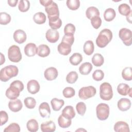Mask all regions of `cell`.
<instances>
[{"instance_id": "cell-1", "label": "cell", "mask_w": 132, "mask_h": 132, "mask_svg": "<svg viewBox=\"0 0 132 132\" xmlns=\"http://www.w3.org/2000/svg\"><path fill=\"white\" fill-rule=\"evenodd\" d=\"M112 39V31L107 28L102 30L98 34L96 39V44L100 48L105 47Z\"/></svg>"}, {"instance_id": "cell-52", "label": "cell", "mask_w": 132, "mask_h": 132, "mask_svg": "<svg viewBox=\"0 0 132 132\" xmlns=\"http://www.w3.org/2000/svg\"><path fill=\"white\" fill-rule=\"evenodd\" d=\"M18 2V0H8L7 1L8 5L11 7H15Z\"/></svg>"}, {"instance_id": "cell-29", "label": "cell", "mask_w": 132, "mask_h": 132, "mask_svg": "<svg viewBox=\"0 0 132 132\" xmlns=\"http://www.w3.org/2000/svg\"><path fill=\"white\" fill-rule=\"evenodd\" d=\"M116 13L115 10L111 8H107L104 12V18L107 22L112 21L116 17Z\"/></svg>"}, {"instance_id": "cell-15", "label": "cell", "mask_w": 132, "mask_h": 132, "mask_svg": "<svg viewBox=\"0 0 132 132\" xmlns=\"http://www.w3.org/2000/svg\"><path fill=\"white\" fill-rule=\"evenodd\" d=\"M117 106L120 110L122 111H125L130 108L131 102L128 98H122L118 101Z\"/></svg>"}, {"instance_id": "cell-20", "label": "cell", "mask_w": 132, "mask_h": 132, "mask_svg": "<svg viewBox=\"0 0 132 132\" xmlns=\"http://www.w3.org/2000/svg\"><path fill=\"white\" fill-rule=\"evenodd\" d=\"M41 130L43 132H53L56 130V125L52 121L42 123L41 124Z\"/></svg>"}, {"instance_id": "cell-7", "label": "cell", "mask_w": 132, "mask_h": 132, "mask_svg": "<svg viewBox=\"0 0 132 132\" xmlns=\"http://www.w3.org/2000/svg\"><path fill=\"white\" fill-rule=\"evenodd\" d=\"M96 93V89L92 86L80 88L78 92V96L81 100H87L94 96Z\"/></svg>"}, {"instance_id": "cell-11", "label": "cell", "mask_w": 132, "mask_h": 132, "mask_svg": "<svg viewBox=\"0 0 132 132\" xmlns=\"http://www.w3.org/2000/svg\"><path fill=\"white\" fill-rule=\"evenodd\" d=\"M58 75V70L54 67H50L47 68L44 72V76L47 80H53L55 79Z\"/></svg>"}, {"instance_id": "cell-49", "label": "cell", "mask_w": 132, "mask_h": 132, "mask_svg": "<svg viewBox=\"0 0 132 132\" xmlns=\"http://www.w3.org/2000/svg\"><path fill=\"white\" fill-rule=\"evenodd\" d=\"M0 118H1V124L0 125L2 126L5 124L8 120V116L7 113L3 110L1 111L0 112Z\"/></svg>"}, {"instance_id": "cell-17", "label": "cell", "mask_w": 132, "mask_h": 132, "mask_svg": "<svg viewBox=\"0 0 132 132\" xmlns=\"http://www.w3.org/2000/svg\"><path fill=\"white\" fill-rule=\"evenodd\" d=\"M8 107L9 109L14 112H16L21 110L23 107L21 101L19 99L11 100L9 102Z\"/></svg>"}, {"instance_id": "cell-12", "label": "cell", "mask_w": 132, "mask_h": 132, "mask_svg": "<svg viewBox=\"0 0 132 132\" xmlns=\"http://www.w3.org/2000/svg\"><path fill=\"white\" fill-rule=\"evenodd\" d=\"M13 39L15 42L19 44H22L26 41L27 36L24 30L22 29H18L13 33Z\"/></svg>"}, {"instance_id": "cell-30", "label": "cell", "mask_w": 132, "mask_h": 132, "mask_svg": "<svg viewBox=\"0 0 132 132\" xmlns=\"http://www.w3.org/2000/svg\"><path fill=\"white\" fill-rule=\"evenodd\" d=\"M51 105L54 111H59L64 104L63 100H59L57 98H53L51 101Z\"/></svg>"}, {"instance_id": "cell-54", "label": "cell", "mask_w": 132, "mask_h": 132, "mask_svg": "<svg viewBox=\"0 0 132 132\" xmlns=\"http://www.w3.org/2000/svg\"><path fill=\"white\" fill-rule=\"evenodd\" d=\"M1 65H2L5 61V58L3 54L1 53Z\"/></svg>"}, {"instance_id": "cell-2", "label": "cell", "mask_w": 132, "mask_h": 132, "mask_svg": "<svg viewBox=\"0 0 132 132\" xmlns=\"http://www.w3.org/2000/svg\"><path fill=\"white\" fill-rule=\"evenodd\" d=\"M19 69L14 65H9L2 68L0 71V79L1 81L6 82L12 77L18 75Z\"/></svg>"}, {"instance_id": "cell-5", "label": "cell", "mask_w": 132, "mask_h": 132, "mask_svg": "<svg viewBox=\"0 0 132 132\" xmlns=\"http://www.w3.org/2000/svg\"><path fill=\"white\" fill-rule=\"evenodd\" d=\"M8 57L12 62H19L22 59V57L19 47L15 45L10 46L8 50Z\"/></svg>"}, {"instance_id": "cell-31", "label": "cell", "mask_w": 132, "mask_h": 132, "mask_svg": "<svg viewBox=\"0 0 132 132\" xmlns=\"http://www.w3.org/2000/svg\"><path fill=\"white\" fill-rule=\"evenodd\" d=\"M104 62L103 56L99 53L95 54L92 58V62L95 67L102 66Z\"/></svg>"}, {"instance_id": "cell-39", "label": "cell", "mask_w": 132, "mask_h": 132, "mask_svg": "<svg viewBox=\"0 0 132 132\" xmlns=\"http://www.w3.org/2000/svg\"><path fill=\"white\" fill-rule=\"evenodd\" d=\"M66 4L67 7L72 10H76L80 6V1L79 0H68Z\"/></svg>"}, {"instance_id": "cell-9", "label": "cell", "mask_w": 132, "mask_h": 132, "mask_svg": "<svg viewBox=\"0 0 132 132\" xmlns=\"http://www.w3.org/2000/svg\"><path fill=\"white\" fill-rule=\"evenodd\" d=\"M21 91L16 87L10 85V87L6 91V96L10 100L16 99L20 95Z\"/></svg>"}, {"instance_id": "cell-51", "label": "cell", "mask_w": 132, "mask_h": 132, "mask_svg": "<svg viewBox=\"0 0 132 132\" xmlns=\"http://www.w3.org/2000/svg\"><path fill=\"white\" fill-rule=\"evenodd\" d=\"M53 1H52V0H44V1H43V0H40V4L42 5V6H44L45 7H47V6H48L50 4H51L52 2H53Z\"/></svg>"}, {"instance_id": "cell-4", "label": "cell", "mask_w": 132, "mask_h": 132, "mask_svg": "<svg viewBox=\"0 0 132 132\" xmlns=\"http://www.w3.org/2000/svg\"><path fill=\"white\" fill-rule=\"evenodd\" d=\"M45 11L47 14L49 21H54L59 18V11L57 4L53 2L47 7H45Z\"/></svg>"}, {"instance_id": "cell-37", "label": "cell", "mask_w": 132, "mask_h": 132, "mask_svg": "<svg viewBox=\"0 0 132 132\" xmlns=\"http://www.w3.org/2000/svg\"><path fill=\"white\" fill-rule=\"evenodd\" d=\"M24 103L26 108L28 109H33L36 105V101L34 97H27L24 99Z\"/></svg>"}, {"instance_id": "cell-46", "label": "cell", "mask_w": 132, "mask_h": 132, "mask_svg": "<svg viewBox=\"0 0 132 132\" xmlns=\"http://www.w3.org/2000/svg\"><path fill=\"white\" fill-rule=\"evenodd\" d=\"M91 23L95 29H98L102 24V20L100 16H96L91 19Z\"/></svg>"}, {"instance_id": "cell-16", "label": "cell", "mask_w": 132, "mask_h": 132, "mask_svg": "<svg viewBox=\"0 0 132 132\" xmlns=\"http://www.w3.org/2000/svg\"><path fill=\"white\" fill-rule=\"evenodd\" d=\"M117 91L121 95L126 96L128 94L130 97L131 96V88L126 84H120L117 87Z\"/></svg>"}, {"instance_id": "cell-44", "label": "cell", "mask_w": 132, "mask_h": 132, "mask_svg": "<svg viewBox=\"0 0 132 132\" xmlns=\"http://www.w3.org/2000/svg\"><path fill=\"white\" fill-rule=\"evenodd\" d=\"M76 109L77 113L80 116H83L86 111V104L82 102H78L76 105Z\"/></svg>"}, {"instance_id": "cell-35", "label": "cell", "mask_w": 132, "mask_h": 132, "mask_svg": "<svg viewBox=\"0 0 132 132\" xmlns=\"http://www.w3.org/2000/svg\"><path fill=\"white\" fill-rule=\"evenodd\" d=\"M30 8V2L27 0H21L18 4L19 10L22 12L27 11Z\"/></svg>"}, {"instance_id": "cell-38", "label": "cell", "mask_w": 132, "mask_h": 132, "mask_svg": "<svg viewBox=\"0 0 132 132\" xmlns=\"http://www.w3.org/2000/svg\"><path fill=\"white\" fill-rule=\"evenodd\" d=\"M78 79V74L75 71L69 72L66 76V81L69 84L75 83Z\"/></svg>"}, {"instance_id": "cell-26", "label": "cell", "mask_w": 132, "mask_h": 132, "mask_svg": "<svg viewBox=\"0 0 132 132\" xmlns=\"http://www.w3.org/2000/svg\"><path fill=\"white\" fill-rule=\"evenodd\" d=\"M58 123L59 126L63 128H68L72 123L71 119H69L64 117H63L62 114L60 115L58 119Z\"/></svg>"}, {"instance_id": "cell-10", "label": "cell", "mask_w": 132, "mask_h": 132, "mask_svg": "<svg viewBox=\"0 0 132 132\" xmlns=\"http://www.w3.org/2000/svg\"><path fill=\"white\" fill-rule=\"evenodd\" d=\"M46 40L50 43H56L59 38V32L55 29H48L45 34Z\"/></svg>"}, {"instance_id": "cell-33", "label": "cell", "mask_w": 132, "mask_h": 132, "mask_svg": "<svg viewBox=\"0 0 132 132\" xmlns=\"http://www.w3.org/2000/svg\"><path fill=\"white\" fill-rule=\"evenodd\" d=\"M34 22L37 24H44L46 20L45 14L41 12H39L35 13L33 16Z\"/></svg>"}, {"instance_id": "cell-13", "label": "cell", "mask_w": 132, "mask_h": 132, "mask_svg": "<svg viewBox=\"0 0 132 132\" xmlns=\"http://www.w3.org/2000/svg\"><path fill=\"white\" fill-rule=\"evenodd\" d=\"M27 88L28 91L30 93L35 94L39 91L40 87L38 81L35 79H32L27 82Z\"/></svg>"}, {"instance_id": "cell-8", "label": "cell", "mask_w": 132, "mask_h": 132, "mask_svg": "<svg viewBox=\"0 0 132 132\" xmlns=\"http://www.w3.org/2000/svg\"><path fill=\"white\" fill-rule=\"evenodd\" d=\"M119 38L126 46H130L132 43V32L126 28H121L119 32Z\"/></svg>"}, {"instance_id": "cell-6", "label": "cell", "mask_w": 132, "mask_h": 132, "mask_svg": "<svg viewBox=\"0 0 132 132\" xmlns=\"http://www.w3.org/2000/svg\"><path fill=\"white\" fill-rule=\"evenodd\" d=\"M96 116L98 119L104 121L107 119L109 115V107L105 103H100L96 107Z\"/></svg>"}, {"instance_id": "cell-41", "label": "cell", "mask_w": 132, "mask_h": 132, "mask_svg": "<svg viewBox=\"0 0 132 132\" xmlns=\"http://www.w3.org/2000/svg\"><path fill=\"white\" fill-rule=\"evenodd\" d=\"M11 16L5 12L0 13V24L1 25H7L11 21Z\"/></svg>"}, {"instance_id": "cell-32", "label": "cell", "mask_w": 132, "mask_h": 132, "mask_svg": "<svg viewBox=\"0 0 132 132\" xmlns=\"http://www.w3.org/2000/svg\"><path fill=\"white\" fill-rule=\"evenodd\" d=\"M82 55L79 53H74L69 58V61L73 65H77L82 61Z\"/></svg>"}, {"instance_id": "cell-40", "label": "cell", "mask_w": 132, "mask_h": 132, "mask_svg": "<svg viewBox=\"0 0 132 132\" xmlns=\"http://www.w3.org/2000/svg\"><path fill=\"white\" fill-rule=\"evenodd\" d=\"M75 26L72 23L67 24L64 28V33L65 35L74 36L75 32Z\"/></svg>"}, {"instance_id": "cell-23", "label": "cell", "mask_w": 132, "mask_h": 132, "mask_svg": "<svg viewBox=\"0 0 132 132\" xmlns=\"http://www.w3.org/2000/svg\"><path fill=\"white\" fill-rule=\"evenodd\" d=\"M63 117L69 119H72L75 116V112L72 106H67L62 110V114Z\"/></svg>"}, {"instance_id": "cell-28", "label": "cell", "mask_w": 132, "mask_h": 132, "mask_svg": "<svg viewBox=\"0 0 132 132\" xmlns=\"http://www.w3.org/2000/svg\"><path fill=\"white\" fill-rule=\"evenodd\" d=\"M94 46L93 42L91 40L87 41L84 45L83 50L87 55H91L94 52Z\"/></svg>"}, {"instance_id": "cell-18", "label": "cell", "mask_w": 132, "mask_h": 132, "mask_svg": "<svg viewBox=\"0 0 132 132\" xmlns=\"http://www.w3.org/2000/svg\"><path fill=\"white\" fill-rule=\"evenodd\" d=\"M37 47L35 43H29L24 47L25 54L28 57H32L37 54Z\"/></svg>"}, {"instance_id": "cell-42", "label": "cell", "mask_w": 132, "mask_h": 132, "mask_svg": "<svg viewBox=\"0 0 132 132\" xmlns=\"http://www.w3.org/2000/svg\"><path fill=\"white\" fill-rule=\"evenodd\" d=\"M20 131V127L18 123H12L7 127H6L4 131L8 132H19Z\"/></svg>"}, {"instance_id": "cell-36", "label": "cell", "mask_w": 132, "mask_h": 132, "mask_svg": "<svg viewBox=\"0 0 132 132\" xmlns=\"http://www.w3.org/2000/svg\"><path fill=\"white\" fill-rule=\"evenodd\" d=\"M122 76L126 80H131L132 79V69L131 67L125 68L122 72Z\"/></svg>"}, {"instance_id": "cell-19", "label": "cell", "mask_w": 132, "mask_h": 132, "mask_svg": "<svg viewBox=\"0 0 132 132\" xmlns=\"http://www.w3.org/2000/svg\"><path fill=\"white\" fill-rule=\"evenodd\" d=\"M114 130L116 132H129V127L128 124L124 121H118L114 125Z\"/></svg>"}, {"instance_id": "cell-48", "label": "cell", "mask_w": 132, "mask_h": 132, "mask_svg": "<svg viewBox=\"0 0 132 132\" xmlns=\"http://www.w3.org/2000/svg\"><path fill=\"white\" fill-rule=\"evenodd\" d=\"M74 41V36H69V35H64L61 42L68 44L70 45H72Z\"/></svg>"}, {"instance_id": "cell-45", "label": "cell", "mask_w": 132, "mask_h": 132, "mask_svg": "<svg viewBox=\"0 0 132 132\" xmlns=\"http://www.w3.org/2000/svg\"><path fill=\"white\" fill-rule=\"evenodd\" d=\"M104 77V73L101 70H96L92 74V78L95 81H101Z\"/></svg>"}, {"instance_id": "cell-27", "label": "cell", "mask_w": 132, "mask_h": 132, "mask_svg": "<svg viewBox=\"0 0 132 132\" xmlns=\"http://www.w3.org/2000/svg\"><path fill=\"white\" fill-rule=\"evenodd\" d=\"M26 127L29 131L36 132L39 129V124L36 120L31 119L27 121Z\"/></svg>"}, {"instance_id": "cell-21", "label": "cell", "mask_w": 132, "mask_h": 132, "mask_svg": "<svg viewBox=\"0 0 132 132\" xmlns=\"http://www.w3.org/2000/svg\"><path fill=\"white\" fill-rule=\"evenodd\" d=\"M58 52L62 55H68L71 52V45L61 42L57 47Z\"/></svg>"}, {"instance_id": "cell-3", "label": "cell", "mask_w": 132, "mask_h": 132, "mask_svg": "<svg viewBox=\"0 0 132 132\" xmlns=\"http://www.w3.org/2000/svg\"><path fill=\"white\" fill-rule=\"evenodd\" d=\"M100 96L101 99L105 101H109L112 98V88L109 83L105 82L100 85Z\"/></svg>"}, {"instance_id": "cell-14", "label": "cell", "mask_w": 132, "mask_h": 132, "mask_svg": "<svg viewBox=\"0 0 132 132\" xmlns=\"http://www.w3.org/2000/svg\"><path fill=\"white\" fill-rule=\"evenodd\" d=\"M39 111L42 118H48L51 114L50 106L47 102L42 103L39 107Z\"/></svg>"}, {"instance_id": "cell-50", "label": "cell", "mask_w": 132, "mask_h": 132, "mask_svg": "<svg viewBox=\"0 0 132 132\" xmlns=\"http://www.w3.org/2000/svg\"><path fill=\"white\" fill-rule=\"evenodd\" d=\"M10 85L14 86L16 87V88H18V89H19L21 91V92L24 89V85H23V82L20 80H14V81H12L10 84Z\"/></svg>"}, {"instance_id": "cell-25", "label": "cell", "mask_w": 132, "mask_h": 132, "mask_svg": "<svg viewBox=\"0 0 132 132\" xmlns=\"http://www.w3.org/2000/svg\"><path fill=\"white\" fill-rule=\"evenodd\" d=\"M86 15L88 19L91 20L93 17L100 16V11L95 7H89L86 11Z\"/></svg>"}, {"instance_id": "cell-43", "label": "cell", "mask_w": 132, "mask_h": 132, "mask_svg": "<svg viewBox=\"0 0 132 132\" xmlns=\"http://www.w3.org/2000/svg\"><path fill=\"white\" fill-rule=\"evenodd\" d=\"M62 94L65 98H71L75 94V90L72 87H66L62 91Z\"/></svg>"}, {"instance_id": "cell-24", "label": "cell", "mask_w": 132, "mask_h": 132, "mask_svg": "<svg viewBox=\"0 0 132 132\" xmlns=\"http://www.w3.org/2000/svg\"><path fill=\"white\" fill-rule=\"evenodd\" d=\"M93 66L90 62H85L80 65L79 68V71L80 73L83 75H88L92 71Z\"/></svg>"}, {"instance_id": "cell-47", "label": "cell", "mask_w": 132, "mask_h": 132, "mask_svg": "<svg viewBox=\"0 0 132 132\" xmlns=\"http://www.w3.org/2000/svg\"><path fill=\"white\" fill-rule=\"evenodd\" d=\"M48 24L52 29L57 30V29H59L61 26L62 21L60 18H59L58 20L56 21H49Z\"/></svg>"}, {"instance_id": "cell-34", "label": "cell", "mask_w": 132, "mask_h": 132, "mask_svg": "<svg viewBox=\"0 0 132 132\" xmlns=\"http://www.w3.org/2000/svg\"><path fill=\"white\" fill-rule=\"evenodd\" d=\"M118 11L119 13L125 16H127L131 12L130 7L129 6L125 3L120 5L118 7Z\"/></svg>"}, {"instance_id": "cell-53", "label": "cell", "mask_w": 132, "mask_h": 132, "mask_svg": "<svg viewBox=\"0 0 132 132\" xmlns=\"http://www.w3.org/2000/svg\"><path fill=\"white\" fill-rule=\"evenodd\" d=\"M126 20L127 22H128L129 23H131V11L130 13L127 16H126Z\"/></svg>"}, {"instance_id": "cell-22", "label": "cell", "mask_w": 132, "mask_h": 132, "mask_svg": "<svg viewBox=\"0 0 132 132\" xmlns=\"http://www.w3.org/2000/svg\"><path fill=\"white\" fill-rule=\"evenodd\" d=\"M50 48L46 44H40L37 47V54L41 57H45L50 54Z\"/></svg>"}]
</instances>
